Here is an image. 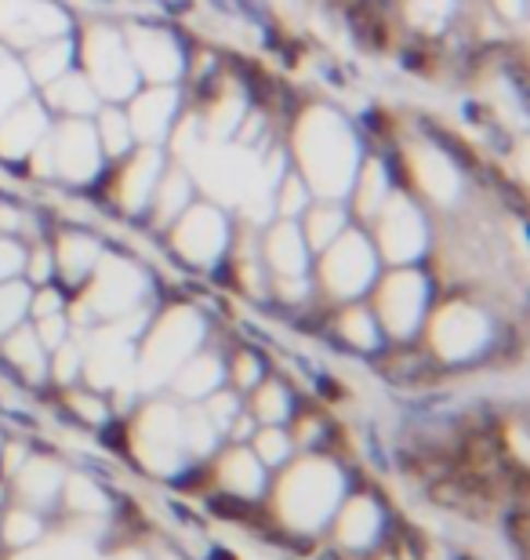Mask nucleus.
<instances>
[{
  "label": "nucleus",
  "mask_w": 530,
  "mask_h": 560,
  "mask_svg": "<svg viewBox=\"0 0 530 560\" xmlns=\"http://www.w3.org/2000/svg\"><path fill=\"white\" fill-rule=\"evenodd\" d=\"M233 411H236V405H233V397H219V405H211V419L214 422H225V419H229L233 416Z\"/></svg>",
  "instance_id": "40"
},
{
  "label": "nucleus",
  "mask_w": 530,
  "mask_h": 560,
  "mask_svg": "<svg viewBox=\"0 0 530 560\" xmlns=\"http://www.w3.org/2000/svg\"><path fill=\"white\" fill-rule=\"evenodd\" d=\"M327 259H323V280L334 295H356L367 288V280L375 277V255H370L367 241L360 233H342L327 244Z\"/></svg>",
  "instance_id": "5"
},
{
  "label": "nucleus",
  "mask_w": 530,
  "mask_h": 560,
  "mask_svg": "<svg viewBox=\"0 0 530 560\" xmlns=\"http://www.w3.org/2000/svg\"><path fill=\"white\" fill-rule=\"evenodd\" d=\"M298 161L320 197H342L356 175V142L331 109H309L298 125Z\"/></svg>",
  "instance_id": "1"
},
{
  "label": "nucleus",
  "mask_w": 530,
  "mask_h": 560,
  "mask_svg": "<svg viewBox=\"0 0 530 560\" xmlns=\"http://www.w3.org/2000/svg\"><path fill=\"white\" fill-rule=\"evenodd\" d=\"M62 30L66 15L48 0H0V37L19 44V48L51 40Z\"/></svg>",
  "instance_id": "4"
},
{
  "label": "nucleus",
  "mask_w": 530,
  "mask_h": 560,
  "mask_svg": "<svg viewBox=\"0 0 530 560\" xmlns=\"http://www.w3.org/2000/svg\"><path fill=\"white\" fill-rule=\"evenodd\" d=\"M225 244V222L214 208H189L175 230V248L189 262H214Z\"/></svg>",
  "instance_id": "8"
},
{
  "label": "nucleus",
  "mask_w": 530,
  "mask_h": 560,
  "mask_svg": "<svg viewBox=\"0 0 530 560\" xmlns=\"http://www.w3.org/2000/svg\"><path fill=\"white\" fill-rule=\"evenodd\" d=\"M142 291V277L134 266L120 259H103L98 262V280H95V306L103 313H120L128 310Z\"/></svg>",
  "instance_id": "11"
},
{
  "label": "nucleus",
  "mask_w": 530,
  "mask_h": 560,
  "mask_svg": "<svg viewBox=\"0 0 530 560\" xmlns=\"http://www.w3.org/2000/svg\"><path fill=\"white\" fill-rule=\"evenodd\" d=\"M22 95H26V77H22L19 62L0 48V117H4Z\"/></svg>",
  "instance_id": "23"
},
{
  "label": "nucleus",
  "mask_w": 530,
  "mask_h": 560,
  "mask_svg": "<svg viewBox=\"0 0 530 560\" xmlns=\"http://www.w3.org/2000/svg\"><path fill=\"white\" fill-rule=\"evenodd\" d=\"M280 284H284L280 291H284V295H291V299H295V295H306V280H298V277H287V280H280Z\"/></svg>",
  "instance_id": "43"
},
{
  "label": "nucleus",
  "mask_w": 530,
  "mask_h": 560,
  "mask_svg": "<svg viewBox=\"0 0 530 560\" xmlns=\"http://www.w3.org/2000/svg\"><path fill=\"white\" fill-rule=\"evenodd\" d=\"M483 335V320L472 310H444V317L436 320V342L444 353H466L480 342Z\"/></svg>",
  "instance_id": "15"
},
{
  "label": "nucleus",
  "mask_w": 530,
  "mask_h": 560,
  "mask_svg": "<svg viewBox=\"0 0 530 560\" xmlns=\"http://www.w3.org/2000/svg\"><path fill=\"white\" fill-rule=\"evenodd\" d=\"M342 226H345V215L338 208H320V211H313L309 215V241L317 244V248H327L338 233H342Z\"/></svg>",
  "instance_id": "27"
},
{
  "label": "nucleus",
  "mask_w": 530,
  "mask_h": 560,
  "mask_svg": "<svg viewBox=\"0 0 530 560\" xmlns=\"http://www.w3.org/2000/svg\"><path fill=\"white\" fill-rule=\"evenodd\" d=\"M306 186H302V178H287L284 183V197H280V208L287 211V215H295V211L306 208Z\"/></svg>",
  "instance_id": "32"
},
{
  "label": "nucleus",
  "mask_w": 530,
  "mask_h": 560,
  "mask_svg": "<svg viewBox=\"0 0 530 560\" xmlns=\"http://www.w3.org/2000/svg\"><path fill=\"white\" fill-rule=\"evenodd\" d=\"M255 361L251 357H240V361H236V378H240V383H255Z\"/></svg>",
  "instance_id": "41"
},
{
  "label": "nucleus",
  "mask_w": 530,
  "mask_h": 560,
  "mask_svg": "<svg viewBox=\"0 0 530 560\" xmlns=\"http://www.w3.org/2000/svg\"><path fill=\"white\" fill-rule=\"evenodd\" d=\"M22 252H19V244H11V241H0V284L4 280H11L19 270H22Z\"/></svg>",
  "instance_id": "31"
},
{
  "label": "nucleus",
  "mask_w": 530,
  "mask_h": 560,
  "mask_svg": "<svg viewBox=\"0 0 530 560\" xmlns=\"http://www.w3.org/2000/svg\"><path fill=\"white\" fill-rule=\"evenodd\" d=\"M15 226H19V211L0 205V230H15Z\"/></svg>",
  "instance_id": "44"
},
{
  "label": "nucleus",
  "mask_w": 530,
  "mask_h": 560,
  "mask_svg": "<svg viewBox=\"0 0 530 560\" xmlns=\"http://www.w3.org/2000/svg\"><path fill=\"white\" fill-rule=\"evenodd\" d=\"M244 120V106L236 103V98H225V103H219L211 109V120H208V136L211 139H222L229 136V131Z\"/></svg>",
  "instance_id": "30"
},
{
  "label": "nucleus",
  "mask_w": 530,
  "mask_h": 560,
  "mask_svg": "<svg viewBox=\"0 0 530 560\" xmlns=\"http://www.w3.org/2000/svg\"><path fill=\"white\" fill-rule=\"evenodd\" d=\"M51 313H59V295H55V291H40V299H37V317H51Z\"/></svg>",
  "instance_id": "39"
},
{
  "label": "nucleus",
  "mask_w": 530,
  "mask_h": 560,
  "mask_svg": "<svg viewBox=\"0 0 530 560\" xmlns=\"http://www.w3.org/2000/svg\"><path fill=\"white\" fill-rule=\"evenodd\" d=\"M411 164H414V178H419V186L425 189L428 197L436 200H455L458 194V175L450 161L433 145H419V150L411 153Z\"/></svg>",
  "instance_id": "13"
},
{
  "label": "nucleus",
  "mask_w": 530,
  "mask_h": 560,
  "mask_svg": "<svg viewBox=\"0 0 530 560\" xmlns=\"http://www.w3.org/2000/svg\"><path fill=\"white\" fill-rule=\"evenodd\" d=\"M26 288L22 284H0V331H8L22 313H26Z\"/></svg>",
  "instance_id": "29"
},
{
  "label": "nucleus",
  "mask_w": 530,
  "mask_h": 560,
  "mask_svg": "<svg viewBox=\"0 0 530 560\" xmlns=\"http://www.w3.org/2000/svg\"><path fill=\"white\" fill-rule=\"evenodd\" d=\"M186 205H189V178L182 172H172L164 178L161 194H156V215L167 222V219H175L178 211H186Z\"/></svg>",
  "instance_id": "22"
},
{
  "label": "nucleus",
  "mask_w": 530,
  "mask_h": 560,
  "mask_svg": "<svg viewBox=\"0 0 530 560\" xmlns=\"http://www.w3.org/2000/svg\"><path fill=\"white\" fill-rule=\"evenodd\" d=\"M386 197H389V183H386V175H381V164L370 161L364 172H360L356 205H360L364 215H375V211L386 205Z\"/></svg>",
  "instance_id": "21"
},
{
  "label": "nucleus",
  "mask_w": 530,
  "mask_h": 560,
  "mask_svg": "<svg viewBox=\"0 0 530 560\" xmlns=\"http://www.w3.org/2000/svg\"><path fill=\"white\" fill-rule=\"evenodd\" d=\"M59 255H62V270L70 280L84 277L92 266L98 262V244L81 237V233H66L62 244H59Z\"/></svg>",
  "instance_id": "20"
},
{
  "label": "nucleus",
  "mask_w": 530,
  "mask_h": 560,
  "mask_svg": "<svg viewBox=\"0 0 530 560\" xmlns=\"http://www.w3.org/2000/svg\"><path fill=\"white\" fill-rule=\"evenodd\" d=\"M44 142V114L37 106H19L0 117V153L22 156Z\"/></svg>",
  "instance_id": "12"
},
{
  "label": "nucleus",
  "mask_w": 530,
  "mask_h": 560,
  "mask_svg": "<svg viewBox=\"0 0 530 560\" xmlns=\"http://www.w3.org/2000/svg\"><path fill=\"white\" fill-rule=\"evenodd\" d=\"M156 178H161V153H156V150H142V153L131 161L128 172H123V183H120L123 205H128L131 211H134V208H142L145 200L153 197Z\"/></svg>",
  "instance_id": "16"
},
{
  "label": "nucleus",
  "mask_w": 530,
  "mask_h": 560,
  "mask_svg": "<svg viewBox=\"0 0 530 560\" xmlns=\"http://www.w3.org/2000/svg\"><path fill=\"white\" fill-rule=\"evenodd\" d=\"M8 357H11V361H15L26 375H40V372H44L40 342H37V335H30V331L15 335V339L8 342Z\"/></svg>",
  "instance_id": "26"
},
{
  "label": "nucleus",
  "mask_w": 530,
  "mask_h": 560,
  "mask_svg": "<svg viewBox=\"0 0 530 560\" xmlns=\"http://www.w3.org/2000/svg\"><path fill=\"white\" fill-rule=\"evenodd\" d=\"M66 66H70V44L66 40H40L33 44L30 51V73L37 77L40 84H51L59 81V77L66 73Z\"/></svg>",
  "instance_id": "19"
},
{
  "label": "nucleus",
  "mask_w": 530,
  "mask_h": 560,
  "mask_svg": "<svg viewBox=\"0 0 530 560\" xmlns=\"http://www.w3.org/2000/svg\"><path fill=\"white\" fill-rule=\"evenodd\" d=\"M219 383V364L214 361H197V364H189L182 378H178V389L189 397H200V394H208V389Z\"/></svg>",
  "instance_id": "28"
},
{
  "label": "nucleus",
  "mask_w": 530,
  "mask_h": 560,
  "mask_svg": "<svg viewBox=\"0 0 530 560\" xmlns=\"http://www.w3.org/2000/svg\"><path fill=\"white\" fill-rule=\"evenodd\" d=\"M498 8L505 15H520V0H498Z\"/></svg>",
  "instance_id": "45"
},
{
  "label": "nucleus",
  "mask_w": 530,
  "mask_h": 560,
  "mask_svg": "<svg viewBox=\"0 0 530 560\" xmlns=\"http://www.w3.org/2000/svg\"><path fill=\"white\" fill-rule=\"evenodd\" d=\"M381 248L392 262H408L422 252L425 244V226L422 215L411 208L408 197H386L381 205Z\"/></svg>",
  "instance_id": "7"
},
{
  "label": "nucleus",
  "mask_w": 530,
  "mask_h": 560,
  "mask_svg": "<svg viewBox=\"0 0 530 560\" xmlns=\"http://www.w3.org/2000/svg\"><path fill=\"white\" fill-rule=\"evenodd\" d=\"M48 98L66 114H92L98 106V92L92 84L84 81V77H59V81L48 84Z\"/></svg>",
  "instance_id": "18"
},
{
  "label": "nucleus",
  "mask_w": 530,
  "mask_h": 560,
  "mask_svg": "<svg viewBox=\"0 0 530 560\" xmlns=\"http://www.w3.org/2000/svg\"><path fill=\"white\" fill-rule=\"evenodd\" d=\"M66 335V320L62 313H51V317H40V342L44 346H59Z\"/></svg>",
  "instance_id": "34"
},
{
  "label": "nucleus",
  "mask_w": 530,
  "mask_h": 560,
  "mask_svg": "<svg viewBox=\"0 0 530 560\" xmlns=\"http://www.w3.org/2000/svg\"><path fill=\"white\" fill-rule=\"evenodd\" d=\"M450 8H455V0H408V19L419 30L433 33L450 19Z\"/></svg>",
  "instance_id": "25"
},
{
  "label": "nucleus",
  "mask_w": 530,
  "mask_h": 560,
  "mask_svg": "<svg viewBox=\"0 0 530 560\" xmlns=\"http://www.w3.org/2000/svg\"><path fill=\"white\" fill-rule=\"evenodd\" d=\"M258 408H262V416L266 419H280L284 416V394H280V389H262V397H258Z\"/></svg>",
  "instance_id": "37"
},
{
  "label": "nucleus",
  "mask_w": 530,
  "mask_h": 560,
  "mask_svg": "<svg viewBox=\"0 0 530 560\" xmlns=\"http://www.w3.org/2000/svg\"><path fill=\"white\" fill-rule=\"evenodd\" d=\"M266 252H269L273 270L284 277H298L302 266H306V244H302L298 226H291V222L273 226V233H269V241H266Z\"/></svg>",
  "instance_id": "17"
},
{
  "label": "nucleus",
  "mask_w": 530,
  "mask_h": 560,
  "mask_svg": "<svg viewBox=\"0 0 530 560\" xmlns=\"http://www.w3.org/2000/svg\"><path fill=\"white\" fill-rule=\"evenodd\" d=\"M51 150V167L70 178V183H87L98 172V136L81 120H70L62 125V131L48 142Z\"/></svg>",
  "instance_id": "6"
},
{
  "label": "nucleus",
  "mask_w": 530,
  "mask_h": 560,
  "mask_svg": "<svg viewBox=\"0 0 530 560\" xmlns=\"http://www.w3.org/2000/svg\"><path fill=\"white\" fill-rule=\"evenodd\" d=\"M345 331H349V339H356V342H364V346L375 342V331H370V320H367L360 310H353V313H349V317H345Z\"/></svg>",
  "instance_id": "33"
},
{
  "label": "nucleus",
  "mask_w": 530,
  "mask_h": 560,
  "mask_svg": "<svg viewBox=\"0 0 530 560\" xmlns=\"http://www.w3.org/2000/svg\"><path fill=\"white\" fill-rule=\"evenodd\" d=\"M30 273H33V280H40V284H44V280H48V273H51V259H48V252H44V248L33 252Z\"/></svg>",
  "instance_id": "38"
},
{
  "label": "nucleus",
  "mask_w": 530,
  "mask_h": 560,
  "mask_svg": "<svg viewBox=\"0 0 530 560\" xmlns=\"http://www.w3.org/2000/svg\"><path fill=\"white\" fill-rule=\"evenodd\" d=\"M172 109H175V92L172 88H153L150 95H142L139 103H134L128 125H131V136H139L145 142H156L164 136L167 120H172Z\"/></svg>",
  "instance_id": "14"
},
{
  "label": "nucleus",
  "mask_w": 530,
  "mask_h": 560,
  "mask_svg": "<svg viewBox=\"0 0 530 560\" xmlns=\"http://www.w3.org/2000/svg\"><path fill=\"white\" fill-rule=\"evenodd\" d=\"M193 164V172L200 175L208 194L222 197V200H244L247 215L251 219H266L269 205V178L266 172L258 167V161L251 153L244 150H233V145H204L200 142L193 153L186 156Z\"/></svg>",
  "instance_id": "2"
},
{
  "label": "nucleus",
  "mask_w": 530,
  "mask_h": 560,
  "mask_svg": "<svg viewBox=\"0 0 530 560\" xmlns=\"http://www.w3.org/2000/svg\"><path fill=\"white\" fill-rule=\"evenodd\" d=\"M98 139L106 142L109 153H123L131 145V125H128V114H120V109H106L103 117H98Z\"/></svg>",
  "instance_id": "24"
},
{
  "label": "nucleus",
  "mask_w": 530,
  "mask_h": 560,
  "mask_svg": "<svg viewBox=\"0 0 530 560\" xmlns=\"http://www.w3.org/2000/svg\"><path fill=\"white\" fill-rule=\"evenodd\" d=\"M87 70H92V88L106 98H123L134 88V66L128 55V44L120 33L98 26L87 33Z\"/></svg>",
  "instance_id": "3"
},
{
  "label": "nucleus",
  "mask_w": 530,
  "mask_h": 560,
  "mask_svg": "<svg viewBox=\"0 0 530 560\" xmlns=\"http://www.w3.org/2000/svg\"><path fill=\"white\" fill-rule=\"evenodd\" d=\"M73 372H76V350H62V357H59V375L70 378Z\"/></svg>",
  "instance_id": "42"
},
{
  "label": "nucleus",
  "mask_w": 530,
  "mask_h": 560,
  "mask_svg": "<svg viewBox=\"0 0 530 560\" xmlns=\"http://www.w3.org/2000/svg\"><path fill=\"white\" fill-rule=\"evenodd\" d=\"M128 55L153 84L175 81L178 70H182V55H178L175 40L161 30H142V26L128 30Z\"/></svg>",
  "instance_id": "9"
},
{
  "label": "nucleus",
  "mask_w": 530,
  "mask_h": 560,
  "mask_svg": "<svg viewBox=\"0 0 530 560\" xmlns=\"http://www.w3.org/2000/svg\"><path fill=\"white\" fill-rule=\"evenodd\" d=\"M422 302H425V280L419 273H397L381 288V313H386L389 328L400 335L419 324Z\"/></svg>",
  "instance_id": "10"
},
{
  "label": "nucleus",
  "mask_w": 530,
  "mask_h": 560,
  "mask_svg": "<svg viewBox=\"0 0 530 560\" xmlns=\"http://www.w3.org/2000/svg\"><path fill=\"white\" fill-rule=\"evenodd\" d=\"M197 120H186L182 128H178V139H175V150H178V156H189L200 145V136H197Z\"/></svg>",
  "instance_id": "36"
},
{
  "label": "nucleus",
  "mask_w": 530,
  "mask_h": 560,
  "mask_svg": "<svg viewBox=\"0 0 530 560\" xmlns=\"http://www.w3.org/2000/svg\"><path fill=\"white\" fill-rule=\"evenodd\" d=\"M258 452H262L266 463H280V458L287 455V441L280 433H266L262 441H258Z\"/></svg>",
  "instance_id": "35"
}]
</instances>
